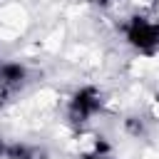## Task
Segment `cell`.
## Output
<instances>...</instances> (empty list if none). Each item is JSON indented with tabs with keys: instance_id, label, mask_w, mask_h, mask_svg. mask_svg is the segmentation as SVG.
Listing matches in <instances>:
<instances>
[{
	"instance_id": "cell-1",
	"label": "cell",
	"mask_w": 159,
	"mask_h": 159,
	"mask_svg": "<svg viewBox=\"0 0 159 159\" xmlns=\"http://www.w3.org/2000/svg\"><path fill=\"white\" fill-rule=\"evenodd\" d=\"M102 104H104L102 92L92 84H84L72 94V99L67 104V122L72 127H84L89 122V117H94L102 109Z\"/></svg>"
},
{
	"instance_id": "cell-2",
	"label": "cell",
	"mask_w": 159,
	"mask_h": 159,
	"mask_svg": "<svg viewBox=\"0 0 159 159\" xmlns=\"http://www.w3.org/2000/svg\"><path fill=\"white\" fill-rule=\"evenodd\" d=\"M124 35H127V42L144 55H154L159 50V22L144 15L129 17L124 25Z\"/></svg>"
},
{
	"instance_id": "cell-3",
	"label": "cell",
	"mask_w": 159,
	"mask_h": 159,
	"mask_svg": "<svg viewBox=\"0 0 159 159\" xmlns=\"http://www.w3.org/2000/svg\"><path fill=\"white\" fill-rule=\"evenodd\" d=\"M27 80V70L20 62H5L0 67V97L15 94Z\"/></svg>"
},
{
	"instance_id": "cell-4",
	"label": "cell",
	"mask_w": 159,
	"mask_h": 159,
	"mask_svg": "<svg viewBox=\"0 0 159 159\" xmlns=\"http://www.w3.org/2000/svg\"><path fill=\"white\" fill-rule=\"evenodd\" d=\"M5 159H47V152L42 147H32V144H7Z\"/></svg>"
},
{
	"instance_id": "cell-5",
	"label": "cell",
	"mask_w": 159,
	"mask_h": 159,
	"mask_svg": "<svg viewBox=\"0 0 159 159\" xmlns=\"http://www.w3.org/2000/svg\"><path fill=\"white\" fill-rule=\"evenodd\" d=\"M124 127H127V132L129 134H134V137H139V134H144V124L137 119V117H127V122H124Z\"/></svg>"
},
{
	"instance_id": "cell-6",
	"label": "cell",
	"mask_w": 159,
	"mask_h": 159,
	"mask_svg": "<svg viewBox=\"0 0 159 159\" xmlns=\"http://www.w3.org/2000/svg\"><path fill=\"white\" fill-rule=\"evenodd\" d=\"M80 159H112L109 154H97V152H87V154H80Z\"/></svg>"
},
{
	"instance_id": "cell-7",
	"label": "cell",
	"mask_w": 159,
	"mask_h": 159,
	"mask_svg": "<svg viewBox=\"0 0 159 159\" xmlns=\"http://www.w3.org/2000/svg\"><path fill=\"white\" fill-rule=\"evenodd\" d=\"M5 152H7V144H5V139H0V159L5 157Z\"/></svg>"
},
{
	"instance_id": "cell-8",
	"label": "cell",
	"mask_w": 159,
	"mask_h": 159,
	"mask_svg": "<svg viewBox=\"0 0 159 159\" xmlns=\"http://www.w3.org/2000/svg\"><path fill=\"white\" fill-rule=\"evenodd\" d=\"M157 104H159V92H157Z\"/></svg>"
},
{
	"instance_id": "cell-9",
	"label": "cell",
	"mask_w": 159,
	"mask_h": 159,
	"mask_svg": "<svg viewBox=\"0 0 159 159\" xmlns=\"http://www.w3.org/2000/svg\"><path fill=\"white\" fill-rule=\"evenodd\" d=\"M149 2H159V0H149Z\"/></svg>"
},
{
	"instance_id": "cell-10",
	"label": "cell",
	"mask_w": 159,
	"mask_h": 159,
	"mask_svg": "<svg viewBox=\"0 0 159 159\" xmlns=\"http://www.w3.org/2000/svg\"><path fill=\"white\" fill-rule=\"evenodd\" d=\"M0 67H2V65H0Z\"/></svg>"
}]
</instances>
